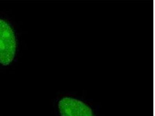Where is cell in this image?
Segmentation results:
<instances>
[{
  "mask_svg": "<svg viewBox=\"0 0 155 116\" xmlns=\"http://www.w3.org/2000/svg\"><path fill=\"white\" fill-rule=\"evenodd\" d=\"M17 43L14 31L8 22L0 19V63L9 65L14 59Z\"/></svg>",
  "mask_w": 155,
  "mask_h": 116,
  "instance_id": "1",
  "label": "cell"
},
{
  "mask_svg": "<svg viewBox=\"0 0 155 116\" xmlns=\"http://www.w3.org/2000/svg\"><path fill=\"white\" fill-rule=\"evenodd\" d=\"M58 108L61 116H94L89 106L72 98L66 97L61 99Z\"/></svg>",
  "mask_w": 155,
  "mask_h": 116,
  "instance_id": "2",
  "label": "cell"
}]
</instances>
